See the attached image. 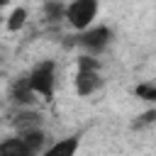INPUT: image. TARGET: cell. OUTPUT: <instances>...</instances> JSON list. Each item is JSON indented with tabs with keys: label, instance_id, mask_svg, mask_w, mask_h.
Returning a JSON list of instances; mask_svg holds the SVG:
<instances>
[{
	"label": "cell",
	"instance_id": "obj_3",
	"mask_svg": "<svg viewBox=\"0 0 156 156\" xmlns=\"http://www.w3.org/2000/svg\"><path fill=\"white\" fill-rule=\"evenodd\" d=\"M98 7H100V0H71L66 5V22L73 27V29H88L98 15Z\"/></svg>",
	"mask_w": 156,
	"mask_h": 156
},
{
	"label": "cell",
	"instance_id": "obj_7",
	"mask_svg": "<svg viewBox=\"0 0 156 156\" xmlns=\"http://www.w3.org/2000/svg\"><path fill=\"white\" fill-rule=\"evenodd\" d=\"M41 122H44V117H41L39 112H34V110H20V112L12 117V127H15L17 132L37 129V127H41Z\"/></svg>",
	"mask_w": 156,
	"mask_h": 156
},
{
	"label": "cell",
	"instance_id": "obj_8",
	"mask_svg": "<svg viewBox=\"0 0 156 156\" xmlns=\"http://www.w3.org/2000/svg\"><path fill=\"white\" fill-rule=\"evenodd\" d=\"M20 136L24 139V144L29 146V151H32V156L34 154H44L46 151V132L41 129V127H37V129H27V132H20Z\"/></svg>",
	"mask_w": 156,
	"mask_h": 156
},
{
	"label": "cell",
	"instance_id": "obj_14",
	"mask_svg": "<svg viewBox=\"0 0 156 156\" xmlns=\"http://www.w3.org/2000/svg\"><path fill=\"white\" fill-rule=\"evenodd\" d=\"M7 2H10V0H0V7H5V5H7Z\"/></svg>",
	"mask_w": 156,
	"mask_h": 156
},
{
	"label": "cell",
	"instance_id": "obj_11",
	"mask_svg": "<svg viewBox=\"0 0 156 156\" xmlns=\"http://www.w3.org/2000/svg\"><path fill=\"white\" fill-rule=\"evenodd\" d=\"M134 95L144 102H156V83L154 80H144L134 88Z\"/></svg>",
	"mask_w": 156,
	"mask_h": 156
},
{
	"label": "cell",
	"instance_id": "obj_15",
	"mask_svg": "<svg viewBox=\"0 0 156 156\" xmlns=\"http://www.w3.org/2000/svg\"><path fill=\"white\" fill-rule=\"evenodd\" d=\"M154 83H156V78H154Z\"/></svg>",
	"mask_w": 156,
	"mask_h": 156
},
{
	"label": "cell",
	"instance_id": "obj_1",
	"mask_svg": "<svg viewBox=\"0 0 156 156\" xmlns=\"http://www.w3.org/2000/svg\"><path fill=\"white\" fill-rule=\"evenodd\" d=\"M73 88H76V93L80 98H88V95H93L95 90L102 88L100 61L95 58V54H88V56H80L78 58V71H76Z\"/></svg>",
	"mask_w": 156,
	"mask_h": 156
},
{
	"label": "cell",
	"instance_id": "obj_9",
	"mask_svg": "<svg viewBox=\"0 0 156 156\" xmlns=\"http://www.w3.org/2000/svg\"><path fill=\"white\" fill-rule=\"evenodd\" d=\"M0 154L2 156H32L29 146L24 144V139L17 134V136H10V139H2L0 141Z\"/></svg>",
	"mask_w": 156,
	"mask_h": 156
},
{
	"label": "cell",
	"instance_id": "obj_2",
	"mask_svg": "<svg viewBox=\"0 0 156 156\" xmlns=\"http://www.w3.org/2000/svg\"><path fill=\"white\" fill-rule=\"evenodd\" d=\"M29 83L34 88V93L44 100H51L54 98V88H56V63L51 58H44L39 61L29 73Z\"/></svg>",
	"mask_w": 156,
	"mask_h": 156
},
{
	"label": "cell",
	"instance_id": "obj_5",
	"mask_svg": "<svg viewBox=\"0 0 156 156\" xmlns=\"http://www.w3.org/2000/svg\"><path fill=\"white\" fill-rule=\"evenodd\" d=\"M10 100L15 105H20V107H29L37 100V93H34V88L29 83V76H20V78L12 80V85H10Z\"/></svg>",
	"mask_w": 156,
	"mask_h": 156
},
{
	"label": "cell",
	"instance_id": "obj_6",
	"mask_svg": "<svg viewBox=\"0 0 156 156\" xmlns=\"http://www.w3.org/2000/svg\"><path fill=\"white\" fill-rule=\"evenodd\" d=\"M78 144H80V136L73 134V136H66V139H58L54 141L51 146H46L44 156H73L78 151Z\"/></svg>",
	"mask_w": 156,
	"mask_h": 156
},
{
	"label": "cell",
	"instance_id": "obj_12",
	"mask_svg": "<svg viewBox=\"0 0 156 156\" xmlns=\"http://www.w3.org/2000/svg\"><path fill=\"white\" fill-rule=\"evenodd\" d=\"M24 22H27V10L24 7H15L10 12V17H7V29L10 32H17L20 27H24Z\"/></svg>",
	"mask_w": 156,
	"mask_h": 156
},
{
	"label": "cell",
	"instance_id": "obj_13",
	"mask_svg": "<svg viewBox=\"0 0 156 156\" xmlns=\"http://www.w3.org/2000/svg\"><path fill=\"white\" fill-rule=\"evenodd\" d=\"M154 119H156V110H149V112H144V115H141V119H136V122H134V129H141V127L151 124Z\"/></svg>",
	"mask_w": 156,
	"mask_h": 156
},
{
	"label": "cell",
	"instance_id": "obj_10",
	"mask_svg": "<svg viewBox=\"0 0 156 156\" xmlns=\"http://www.w3.org/2000/svg\"><path fill=\"white\" fill-rule=\"evenodd\" d=\"M41 10H44V20L46 22H56V20L66 17V5L61 0H46Z\"/></svg>",
	"mask_w": 156,
	"mask_h": 156
},
{
	"label": "cell",
	"instance_id": "obj_4",
	"mask_svg": "<svg viewBox=\"0 0 156 156\" xmlns=\"http://www.w3.org/2000/svg\"><path fill=\"white\" fill-rule=\"evenodd\" d=\"M112 29L105 27V24H98V27H88V29H80L76 39L78 46H83L88 54H102L110 44H112Z\"/></svg>",
	"mask_w": 156,
	"mask_h": 156
}]
</instances>
